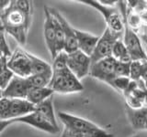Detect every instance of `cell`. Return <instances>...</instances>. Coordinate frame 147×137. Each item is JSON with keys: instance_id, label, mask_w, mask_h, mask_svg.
Instances as JSON below:
<instances>
[{"instance_id": "38", "label": "cell", "mask_w": 147, "mask_h": 137, "mask_svg": "<svg viewBox=\"0 0 147 137\" xmlns=\"http://www.w3.org/2000/svg\"><path fill=\"white\" fill-rule=\"evenodd\" d=\"M0 31H4V29H3V27L0 26Z\"/></svg>"}, {"instance_id": "27", "label": "cell", "mask_w": 147, "mask_h": 137, "mask_svg": "<svg viewBox=\"0 0 147 137\" xmlns=\"http://www.w3.org/2000/svg\"><path fill=\"white\" fill-rule=\"evenodd\" d=\"M12 55L10 49L8 47V43L6 39L5 31H0V58L8 59Z\"/></svg>"}, {"instance_id": "33", "label": "cell", "mask_w": 147, "mask_h": 137, "mask_svg": "<svg viewBox=\"0 0 147 137\" xmlns=\"http://www.w3.org/2000/svg\"><path fill=\"white\" fill-rule=\"evenodd\" d=\"M139 15H140L142 27H147V9L145 8L142 11L139 12Z\"/></svg>"}, {"instance_id": "5", "label": "cell", "mask_w": 147, "mask_h": 137, "mask_svg": "<svg viewBox=\"0 0 147 137\" xmlns=\"http://www.w3.org/2000/svg\"><path fill=\"white\" fill-rule=\"evenodd\" d=\"M80 2L87 5V6H90L91 7L95 8L96 10H98L103 16L106 23H107V27H109L110 30L115 32V33L123 35V17L121 16V13L117 8L106 7L104 5L100 4L99 1H96V0H82Z\"/></svg>"}, {"instance_id": "7", "label": "cell", "mask_w": 147, "mask_h": 137, "mask_svg": "<svg viewBox=\"0 0 147 137\" xmlns=\"http://www.w3.org/2000/svg\"><path fill=\"white\" fill-rule=\"evenodd\" d=\"M7 68L15 76L29 78L31 76L30 53L18 48L7 59Z\"/></svg>"}, {"instance_id": "12", "label": "cell", "mask_w": 147, "mask_h": 137, "mask_svg": "<svg viewBox=\"0 0 147 137\" xmlns=\"http://www.w3.org/2000/svg\"><path fill=\"white\" fill-rule=\"evenodd\" d=\"M30 86L27 78L14 75L7 86L3 90V97L9 99H26Z\"/></svg>"}, {"instance_id": "9", "label": "cell", "mask_w": 147, "mask_h": 137, "mask_svg": "<svg viewBox=\"0 0 147 137\" xmlns=\"http://www.w3.org/2000/svg\"><path fill=\"white\" fill-rule=\"evenodd\" d=\"M117 61L112 57H109L91 64L89 75L96 80L106 82L112 87V82L116 78L115 68Z\"/></svg>"}, {"instance_id": "30", "label": "cell", "mask_w": 147, "mask_h": 137, "mask_svg": "<svg viewBox=\"0 0 147 137\" xmlns=\"http://www.w3.org/2000/svg\"><path fill=\"white\" fill-rule=\"evenodd\" d=\"M138 32H140V38L142 42L144 43L145 47L147 48V27H142L141 29Z\"/></svg>"}, {"instance_id": "20", "label": "cell", "mask_w": 147, "mask_h": 137, "mask_svg": "<svg viewBox=\"0 0 147 137\" xmlns=\"http://www.w3.org/2000/svg\"><path fill=\"white\" fill-rule=\"evenodd\" d=\"M111 57L114 58L117 61H121V62H131L132 61L126 46L121 39H118L116 42H115L113 49H112Z\"/></svg>"}, {"instance_id": "4", "label": "cell", "mask_w": 147, "mask_h": 137, "mask_svg": "<svg viewBox=\"0 0 147 137\" xmlns=\"http://www.w3.org/2000/svg\"><path fill=\"white\" fill-rule=\"evenodd\" d=\"M58 117L64 126L63 131L76 137H84L89 132L98 127L94 122L67 112H59Z\"/></svg>"}, {"instance_id": "35", "label": "cell", "mask_w": 147, "mask_h": 137, "mask_svg": "<svg viewBox=\"0 0 147 137\" xmlns=\"http://www.w3.org/2000/svg\"><path fill=\"white\" fill-rule=\"evenodd\" d=\"M60 137H76V136H74V135H71V134H69L68 132H63V134H61V136Z\"/></svg>"}, {"instance_id": "25", "label": "cell", "mask_w": 147, "mask_h": 137, "mask_svg": "<svg viewBox=\"0 0 147 137\" xmlns=\"http://www.w3.org/2000/svg\"><path fill=\"white\" fill-rule=\"evenodd\" d=\"M144 61H131L130 79L132 81L138 82L142 80V70H144Z\"/></svg>"}, {"instance_id": "6", "label": "cell", "mask_w": 147, "mask_h": 137, "mask_svg": "<svg viewBox=\"0 0 147 137\" xmlns=\"http://www.w3.org/2000/svg\"><path fill=\"white\" fill-rule=\"evenodd\" d=\"M122 34H118L111 31L109 27H106L103 34L99 37L98 42L96 44L94 52L91 55V63H96L101 59L111 57L112 49L115 42L121 39Z\"/></svg>"}, {"instance_id": "39", "label": "cell", "mask_w": 147, "mask_h": 137, "mask_svg": "<svg viewBox=\"0 0 147 137\" xmlns=\"http://www.w3.org/2000/svg\"><path fill=\"white\" fill-rule=\"evenodd\" d=\"M145 130L147 131V121H146V123H145Z\"/></svg>"}, {"instance_id": "13", "label": "cell", "mask_w": 147, "mask_h": 137, "mask_svg": "<svg viewBox=\"0 0 147 137\" xmlns=\"http://www.w3.org/2000/svg\"><path fill=\"white\" fill-rule=\"evenodd\" d=\"M13 122H21V123H25V124H29L32 127L36 128V129L49 132V134H56L60 132V128L54 127L40 112L36 111L27 114V115L23 117L16 119V120L13 121Z\"/></svg>"}, {"instance_id": "24", "label": "cell", "mask_w": 147, "mask_h": 137, "mask_svg": "<svg viewBox=\"0 0 147 137\" xmlns=\"http://www.w3.org/2000/svg\"><path fill=\"white\" fill-rule=\"evenodd\" d=\"M67 59L68 54L64 51H62L57 54V56L53 59V72L60 71L63 70H65L68 68L67 66Z\"/></svg>"}, {"instance_id": "37", "label": "cell", "mask_w": 147, "mask_h": 137, "mask_svg": "<svg viewBox=\"0 0 147 137\" xmlns=\"http://www.w3.org/2000/svg\"><path fill=\"white\" fill-rule=\"evenodd\" d=\"M131 137H140L139 135H138V134H135V135H132Z\"/></svg>"}, {"instance_id": "15", "label": "cell", "mask_w": 147, "mask_h": 137, "mask_svg": "<svg viewBox=\"0 0 147 137\" xmlns=\"http://www.w3.org/2000/svg\"><path fill=\"white\" fill-rule=\"evenodd\" d=\"M76 39H77V45H78V49L80 51L84 52L87 56L91 57L92 53L94 52L96 44L98 42L99 37L92 35L88 32H85L79 29H76Z\"/></svg>"}, {"instance_id": "17", "label": "cell", "mask_w": 147, "mask_h": 137, "mask_svg": "<svg viewBox=\"0 0 147 137\" xmlns=\"http://www.w3.org/2000/svg\"><path fill=\"white\" fill-rule=\"evenodd\" d=\"M53 93L54 91L49 87H45V88H31L28 92L26 100L31 104H33L34 106H37L38 104L43 102L48 98L53 97Z\"/></svg>"}, {"instance_id": "10", "label": "cell", "mask_w": 147, "mask_h": 137, "mask_svg": "<svg viewBox=\"0 0 147 137\" xmlns=\"http://www.w3.org/2000/svg\"><path fill=\"white\" fill-rule=\"evenodd\" d=\"M91 64V58L79 49L68 54V68L78 80H81L89 74Z\"/></svg>"}, {"instance_id": "32", "label": "cell", "mask_w": 147, "mask_h": 137, "mask_svg": "<svg viewBox=\"0 0 147 137\" xmlns=\"http://www.w3.org/2000/svg\"><path fill=\"white\" fill-rule=\"evenodd\" d=\"M142 81L144 82V84L147 90V61L144 62V70H142Z\"/></svg>"}, {"instance_id": "19", "label": "cell", "mask_w": 147, "mask_h": 137, "mask_svg": "<svg viewBox=\"0 0 147 137\" xmlns=\"http://www.w3.org/2000/svg\"><path fill=\"white\" fill-rule=\"evenodd\" d=\"M31 75H47L53 77V67L49 63L30 54Z\"/></svg>"}, {"instance_id": "11", "label": "cell", "mask_w": 147, "mask_h": 137, "mask_svg": "<svg viewBox=\"0 0 147 137\" xmlns=\"http://www.w3.org/2000/svg\"><path fill=\"white\" fill-rule=\"evenodd\" d=\"M44 25H43V35L44 40L47 49L51 54L52 59L57 56L56 50V36H55V27H54V17L50 7H44Z\"/></svg>"}, {"instance_id": "1", "label": "cell", "mask_w": 147, "mask_h": 137, "mask_svg": "<svg viewBox=\"0 0 147 137\" xmlns=\"http://www.w3.org/2000/svg\"><path fill=\"white\" fill-rule=\"evenodd\" d=\"M31 18V1H10L7 8L0 11V26L3 27L5 33L10 35L20 45L24 46L27 42Z\"/></svg>"}, {"instance_id": "31", "label": "cell", "mask_w": 147, "mask_h": 137, "mask_svg": "<svg viewBox=\"0 0 147 137\" xmlns=\"http://www.w3.org/2000/svg\"><path fill=\"white\" fill-rule=\"evenodd\" d=\"M12 123H14L12 121H5V120H1V119H0V134H1L9 125L12 124Z\"/></svg>"}, {"instance_id": "36", "label": "cell", "mask_w": 147, "mask_h": 137, "mask_svg": "<svg viewBox=\"0 0 147 137\" xmlns=\"http://www.w3.org/2000/svg\"><path fill=\"white\" fill-rule=\"evenodd\" d=\"M3 98V90L0 88V99Z\"/></svg>"}, {"instance_id": "23", "label": "cell", "mask_w": 147, "mask_h": 137, "mask_svg": "<svg viewBox=\"0 0 147 137\" xmlns=\"http://www.w3.org/2000/svg\"><path fill=\"white\" fill-rule=\"evenodd\" d=\"M29 81L30 89L31 88H45L49 87V84L52 80V76L47 75H31L27 78Z\"/></svg>"}, {"instance_id": "21", "label": "cell", "mask_w": 147, "mask_h": 137, "mask_svg": "<svg viewBox=\"0 0 147 137\" xmlns=\"http://www.w3.org/2000/svg\"><path fill=\"white\" fill-rule=\"evenodd\" d=\"M13 76L14 74L7 68V59L0 58V88L2 90L6 88Z\"/></svg>"}, {"instance_id": "29", "label": "cell", "mask_w": 147, "mask_h": 137, "mask_svg": "<svg viewBox=\"0 0 147 137\" xmlns=\"http://www.w3.org/2000/svg\"><path fill=\"white\" fill-rule=\"evenodd\" d=\"M84 137H113V134H109L102 128L96 127V129L92 130L88 134H86Z\"/></svg>"}, {"instance_id": "26", "label": "cell", "mask_w": 147, "mask_h": 137, "mask_svg": "<svg viewBox=\"0 0 147 137\" xmlns=\"http://www.w3.org/2000/svg\"><path fill=\"white\" fill-rule=\"evenodd\" d=\"M131 80L129 77H116L112 82V88L124 93L129 88Z\"/></svg>"}, {"instance_id": "18", "label": "cell", "mask_w": 147, "mask_h": 137, "mask_svg": "<svg viewBox=\"0 0 147 137\" xmlns=\"http://www.w3.org/2000/svg\"><path fill=\"white\" fill-rule=\"evenodd\" d=\"M35 111L40 112L41 115H42L49 122L52 123L54 127L59 128L56 117H55V113H54L53 97L48 98L46 100H44L43 102H41L37 105V106H35Z\"/></svg>"}, {"instance_id": "2", "label": "cell", "mask_w": 147, "mask_h": 137, "mask_svg": "<svg viewBox=\"0 0 147 137\" xmlns=\"http://www.w3.org/2000/svg\"><path fill=\"white\" fill-rule=\"evenodd\" d=\"M35 111V106L26 99H0V119L14 121Z\"/></svg>"}, {"instance_id": "14", "label": "cell", "mask_w": 147, "mask_h": 137, "mask_svg": "<svg viewBox=\"0 0 147 137\" xmlns=\"http://www.w3.org/2000/svg\"><path fill=\"white\" fill-rule=\"evenodd\" d=\"M51 12L53 13V15L57 18L59 22L61 23V25L64 31V37H65V44H64V49L63 51L67 54H71L73 52L78 50V45H77V39L75 29L71 27L68 21L64 18L61 14H60L56 9L51 8Z\"/></svg>"}, {"instance_id": "28", "label": "cell", "mask_w": 147, "mask_h": 137, "mask_svg": "<svg viewBox=\"0 0 147 137\" xmlns=\"http://www.w3.org/2000/svg\"><path fill=\"white\" fill-rule=\"evenodd\" d=\"M131 62H121L117 61L115 68V75L116 77H129L130 78Z\"/></svg>"}, {"instance_id": "22", "label": "cell", "mask_w": 147, "mask_h": 137, "mask_svg": "<svg viewBox=\"0 0 147 137\" xmlns=\"http://www.w3.org/2000/svg\"><path fill=\"white\" fill-rule=\"evenodd\" d=\"M53 17H54L55 36H56V50H57V53H60V52L63 51V49H64L65 37H64V31H63V29L61 25V23L59 22V20L54 16H53Z\"/></svg>"}, {"instance_id": "8", "label": "cell", "mask_w": 147, "mask_h": 137, "mask_svg": "<svg viewBox=\"0 0 147 137\" xmlns=\"http://www.w3.org/2000/svg\"><path fill=\"white\" fill-rule=\"evenodd\" d=\"M124 23L123 42L129 51L132 61H147V54L142 48V40L137 32L132 30L125 22Z\"/></svg>"}, {"instance_id": "3", "label": "cell", "mask_w": 147, "mask_h": 137, "mask_svg": "<svg viewBox=\"0 0 147 137\" xmlns=\"http://www.w3.org/2000/svg\"><path fill=\"white\" fill-rule=\"evenodd\" d=\"M49 88L52 89L54 92L68 94L82 91L84 90V86L80 80H78L67 68L65 70L53 73Z\"/></svg>"}, {"instance_id": "34", "label": "cell", "mask_w": 147, "mask_h": 137, "mask_svg": "<svg viewBox=\"0 0 147 137\" xmlns=\"http://www.w3.org/2000/svg\"><path fill=\"white\" fill-rule=\"evenodd\" d=\"M99 3L104 5L106 7H114V6L116 4L119 3L118 0H99Z\"/></svg>"}, {"instance_id": "16", "label": "cell", "mask_w": 147, "mask_h": 137, "mask_svg": "<svg viewBox=\"0 0 147 137\" xmlns=\"http://www.w3.org/2000/svg\"><path fill=\"white\" fill-rule=\"evenodd\" d=\"M126 114L128 121L134 130H145L147 121V107L141 109H133L126 105Z\"/></svg>"}]
</instances>
